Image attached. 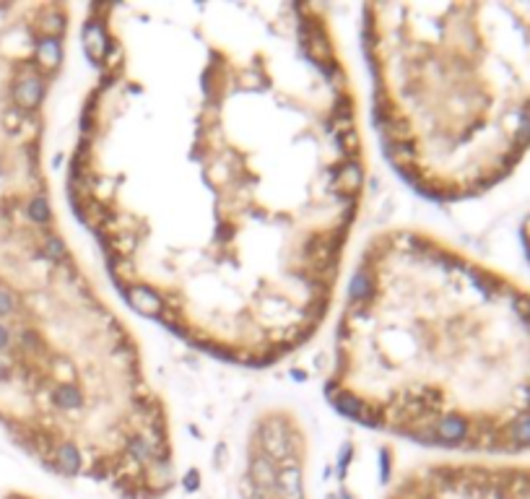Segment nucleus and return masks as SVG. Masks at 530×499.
<instances>
[{
  "instance_id": "nucleus-1",
  "label": "nucleus",
  "mask_w": 530,
  "mask_h": 499,
  "mask_svg": "<svg viewBox=\"0 0 530 499\" xmlns=\"http://www.w3.org/2000/svg\"><path fill=\"white\" fill-rule=\"evenodd\" d=\"M73 213L133 310L271 367L333 310L367 185L359 94L317 3H91Z\"/></svg>"
},
{
  "instance_id": "nucleus-2",
  "label": "nucleus",
  "mask_w": 530,
  "mask_h": 499,
  "mask_svg": "<svg viewBox=\"0 0 530 499\" xmlns=\"http://www.w3.org/2000/svg\"><path fill=\"white\" fill-rule=\"evenodd\" d=\"M325 395L406 442L528 452L530 289L426 229H379L346 286Z\"/></svg>"
},
{
  "instance_id": "nucleus-3",
  "label": "nucleus",
  "mask_w": 530,
  "mask_h": 499,
  "mask_svg": "<svg viewBox=\"0 0 530 499\" xmlns=\"http://www.w3.org/2000/svg\"><path fill=\"white\" fill-rule=\"evenodd\" d=\"M372 117L418 195L471 201L530 151V3H370Z\"/></svg>"
},
{
  "instance_id": "nucleus-4",
  "label": "nucleus",
  "mask_w": 530,
  "mask_h": 499,
  "mask_svg": "<svg viewBox=\"0 0 530 499\" xmlns=\"http://www.w3.org/2000/svg\"><path fill=\"white\" fill-rule=\"evenodd\" d=\"M393 499H530V466L440 463L408 476Z\"/></svg>"
},
{
  "instance_id": "nucleus-5",
  "label": "nucleus",
  "mask_w": 530,
  "mask_h": 499,
  "mask_svg": "<svg viewBox=\"0 0 530 499\" xmlns=\"http://www.w3.org/2000/svg\"><path fill=\"white\" fill-rule=\"evenodd\" d=\"M520 237H522V247H525V255H528V260H530V216L522 221Z\"/></svg>"
}]
</instances>
